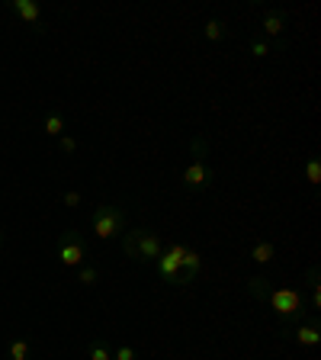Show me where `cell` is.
Here are the masks:
<instances>
[{"label": "cell", "instance_id": "obj_25", "mask_svg": "<svg viewBox=\"0 0 321 360\" xmlns=\"http://www.w3.org/2000/svg\"><path fill=\"white\" fill-rule=\"evenodd\" d=\"M0 248H4V232H0Z\"/></svg>", "mask_w": 321, "mask_h": 360}, {"label": "cell", "instance_id": "obj_13", "mask_svg": "<svg viewBox=\"0 0 321 360\" xmlns=\"http://www.w3.org/2000/svg\"><path fill=\"white\" fill-rule=\"evenodd\" d=\"M202 36L209 39V42H225V39H228V26L212 16V20H206V26H202Z\"/></svg>", "mask_w": 321, "mask_h": 360}, {"label": "cell", "instance_id": "obj_23", "mask_svg": "<svg viewBox=\"0 0 321 360\" xmlns=\"http://www.w3.org/2000/svg\"><path fill=\"white\" fill-rule=\"evenodd\" d=\"M306 283H308V290H321V283H318V267H315V264L306 270Z\"/></svg>", "mask_w": 321, "mask_h": 360}, {"label": "cell", "instance_id": "obj_1", "mask_svg": "<svg viewBox=\"0 0 321 360\" xmlns=\"http://www.w3.org/2000/svg\"><path fill=\"white\" fill-rule=\"evenodd\" d=\"M267 302H270V309H273V315L280 319V325H283V335L308 315L306 296H302V290H296V286H273Z\"/></svg>", "mask_w": 321, "mask_h": 360}, {"label": "cell", "instance_id": "obj_8", "mask_svg": "<svg viewBox=\"0 0 321 360\" xmlns=\"http://www.w3.org/2000/svg\"><path fill=\"white\" fill-rule=\"evenodd\" d=\"M183 190H190V193H202V190H209L212 184H216V171H212L206 161H193V165L183 171Z\"/></svg>", "mask_w": 321, "mask_h": 360}, {"label": "cell", "instance_id": "obj_15", "mask_svg": "<svg viewBox=\"0 0 321 360\" xmlns=\"http://www.w3.org/2000/svg\"><path fill=\"white\" fill-rule=\"evenodd\" d=\"M270 290H273V283H270L267 277H251L247 280V292H251L254 300H261V302H267Z\"/></svg>", "mask_w": 321, "mask_h": 360}, {"label": "cell", "instance_id": "obj_11", "mask_svg": "<svg viewBox=\"0 0 321 360\" xmlns=\"http://www.w3.org/2000/svg\"><path fill=\"white\" fill-rule=\"evenodd\" d=\"M283 49H286L283 39H280V42H270V39H261V36H257L254 42H251V55H254V58H270L273 52H283Z\"/></svg>", "mask_w": 321, "mask_h": 360}, {"label": "cell", "instance_id": "obj_10", "mask_svg": "<svg viewBox=\"0 0 321 360\" xmlns=\"http://www.w3.org/2000/svg\"><path fill=\"white\" fill-rule=\"evenodd\" d=\"M199 267H202V257L196 248H187L183 251V261H180V286H190L196 277H199Z\"/></svg>", "mask_w": 321, "mask_h": 360}, {"label": "cell", "instance_id": "obj_4", "mask_svg": "<svg viewBox=\"0 0 321 360\" xmlns=\"http://www.w3.org/2000/svg\"><path fill=\"white\" fill-rule=\"evenodd\" d=\"M55 255H58V261L65 264V267L77 270L81 264L90 261V251H87V241H84L81 232H74V229H67V232L58 235V245H55Z\"/></svg>", "mask_w": 321, "mask_h": 360}, {"label": "cell", "instance_id": "obj_3", "mask_svg": "<svg viewBox=\"0 0 321 360\" xmlns=\"http://www.w3.org/2000/svg\"><path fill=\"white\" fill-rule=\"evenodd\" d=\"M90 225H93V235H97L100 241H116L129 232L126 210L116 206V202H100L97 210H93V216H90Z\"/></svg>", "mask_w": 321, "mask_h": 360}, {"label": "cell", "instance_id": "obj_7", "mask_svg": "<svg viewBox=\"0 0 321 360\" xmlns=\"http://www.w3.org/2000/svg\"><path fill=\"white\" fill-rule=\"evenodd\" d=\"M7 10L13 16H20V20L26 22L32 32H45V30H48L45 13H42V7H39L36 0H7Z\"/></svg>", "mask_w": 321, "mask_h": 360}, {"label": "cell", "instance_id": "obj_6", "mask_svg": "<svg viewBox=\"0 0 321 360\" xmlns=\"http://www.w3.org/2000/svg\"><path fill=\"white\" fill-rule=\"evenodd\" d=\"M283 338H289V341H296L299 347H318L321 345V319L318 315H306L299 325H292L289 331H286Z\"/></svg>", "mask_w": 321, "mask_h": 360}, {"label": "cell", "instance_id": "obj_9", "mask_svg": "<svg viewBox=\"0 0 321 360\" xmlns=\"http://www.w3.org/2000/svg\"><path fill=\"white\" fill-rule=\"evenodd\" d=\"M286 10H267L261 20V39H270V42H280V36L286 32Z\"/></svg>", "mask_w": 321, "mask_h": 360}, {"label": "cell", "instance_id": "obj_21", "mask_svg": "<svg viewBox=\"0 0 321 360\" xmlns=\"http://www.w3.org/2000/svg\"><path fill=\"white\" fill-rule=\"evenodd\" d=\"M58 148L61 151H65V155H74V151H77V139H74V135H61V139H58Z\"/></svg>", "mask_w": 321, "mask_h": 360}, {"label": "cell", "instance_id": "obj_24", "mask_svg": "<svg viewBox=\"0 0 321 360\" xmlns=\"http://www.w3.org/2000/svg\"><path fill=\"white\" fill-rule=\"evenodd\" d=\"M61 202H65V206H77V202H81V193H77V190H67V193L61 196Z\"/></svg>", "mask_w": 321, "mask_h": 360}, {"label": "cell", "instance_id": "obj_12", "mask_svg": "<svg viewBox=\"0 0 321 360\" xmlns=\"http://www.w3.org/2000/svg\"><path fill=\"white\" fill-rule=\"evenodd\" d=\"M273 257H277V241H257V245L251 248V261L261 264V267L270 264Z\"/></svg>", "mask_w": 321, "mask_h": 360}, {"label": "cell", "instance_id": "obj_20", "mask_svg": "<svg viewBox=\"0 0 321 360\" xmlns=\"http://www.w3.org/2000/svg\"><path fill=\"white\" fill-rule=\"evenodd\" d=\"M112 360H138V351L129 345H119L116 351H112Z\"/></svg>", "mask_w": 321, "mask_h": 360}, {"label": "cell", "instance_id": "obj_5", "mask_svg": "<svg viewBox=\"0 0 321 360\" xmlns=\"http://www.w3.org/2000/svg\"><path fill=\"white\" fill-rule=\"evenodd\" d=\"M183 251H187V245H171L161 251V257H157V277L164 280V283L171 286H180V261H183Z\"/></svg>", "mask_w": 321, "mask_h": 360}, {"label": "cell", "instance_id": "obj_22", "mask_svg": "<svg viewBox=\"0 0 321 360\" xmlns=\"http://www.w3.org/2000/svg\"><path fill=\"white\" fill-rule=\"evenodd\" d=\"M206 151H209V142L206 139H193V155H196V161H206Z\"/></svg>", "mask_w": 321, "mask_h": 360}, {"label": "cell", "instance_id": "obj_17", "mask_svg": "<svg viewBox=\"0 0 321 360\" xmlns=\"http://www.w3.org/2000/svg\"><path fill=\"white\" fill-rule=\"evenodd\" d=\"M87 354H90V360H112V351H110V345H106V338H93L87 345Z\"/></svg>", "mask_w": 321, "mask_h": 360}, {"label": "cell", "instance_id": "obj_18", "mask_svg": "<svg viewBox=\"0 0 321 360\" xmlns=\"http://www.w3.org/2000/svg\"><path fill=\"white\" fill-rule=\"evenodd\" d=\"M10 360H30V354H32V347H30V341L26 338H16V341H10Z\"/></svg>", "mask_w": 321, "mask_h": 360}, {"label": "cell", "instance_id": "obj_14", "mask_svg": "<svg viewBox=\"0 0 321 360\" xmlns=\"http://www.w3.org/2000/svg\"><path fill=\"white\" fill-rule=\"evenodd\" d=\"M42 129H45V135L61 139V135H65V129H67V122H65V116H61V112H48V116H45V122H42Z\"/></svg>", "mask_w": 321, "mask_h": 360}, {"label": "cell", "instance_id": "obj_2", "mask_svg": "<svg viewBox=\"0 0 321 360\" xmlns=\"http://www.w3.org/2000/svg\"><path fill=\"white\" fill-rule=\"evenodd\" d=\"M122 251L135 264H155L164 251V245H161V235L151 232V229H129L122 235Z\"/></svg>", "mask_w": 321, "mask_h": 360}, {"label": "cell", "instance_id": "obj_16", "mask_svg": "<svg viewBox=\"0 0 321 360\" xmlns=\"http://www.w3.org/2000/svg\"><path fill=\"white\" fill-rule=\"evenodd\" d=\"M97 280H100L97 261H87V264H81V267H77V283H81V286H93Z\"/></svg>", "mask_w": 321, "mask_h": 360}, {"label": "cell", "instance_id": "obj_19", "mask_svg": "<svg viewBox=\"0 0 321 360\" xmlns=\"http://www.w3.org/2000/svg\"><path fill=\"white\" fill-rule=\"evenodd\" d=\"M306 180H308V184H312V187H318V184H321V158H308V161H306Z\"/></svg>", "mask_w": 321, "mask_h": 360}]
</instances>
